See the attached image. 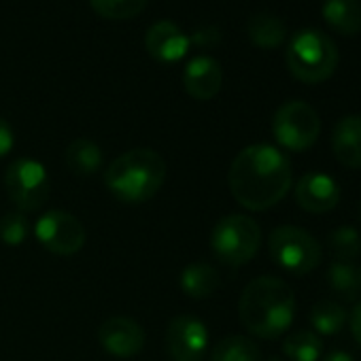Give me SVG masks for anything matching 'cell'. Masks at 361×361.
<instances>
[{"mask_svg":"<svg viewBox=\"0 0 361 361\" xmlns=\"http://www.w3.org/2000/svg\"><path fill=\"white\" fill-rule=\"evenodd\" d=\"M323 344L317 334L308 329H300L289 334L283 340V353L291 361H319Z\"/></svg>","mask_w":361,"mask_h":361,"instance_id":"cell-21","label":"cell"},{"mask_svg":"<svg viewBox=\"0 0 361 361\" xmlns=\"http://www.w3.org/2000/svg\"><path fill=\"white\" fill-rule=\"evenodd\" d=\"M321 132L317 111L304 100H289L281 104L272 117V134L276 142L289 151L310 149Z\"/></svg>","mask_w":361,"mask_h":361,"instance_id":"cell-8","label":"cell"},{"mask_svg":"<svg viewBox=\"0 0 361 361\" xmlns=\"http://www.w3.org/2000/svg\"><path fill=\"white\" fill-rule=\"evenodd\" d=\"M262 247V228L247 215H228L211 232V249L219 262L238 268L249 264Z\"/></svg>","mask_w":361,"mask_h":361,"instance_id":"cell-5","label":"cell"},{"mask_svg":"<svg viewBox=\"0 0 361 361\" xmlns=\"http://www.w3.org/2000/svg\"><path fill=\"white\" fill-rule=\"evenodd\" d=\"M16 147V132L7 119L0 117V159L9 155Z\"/></svg>","mask_w":361,"mask_h":361,"instance_id":"cell-28","label":"cell"},{"mask_svg":"<svg viewBox=\"0 0 361 361\" xmlns=\"http://www.w3.org/2000/svg\"><path fill=\"white\" fill-rule=\"evenodd\" d=\"M291 161L272 145H249L232 161L228 185L234 200L249 211L276 207L291 190Z\"/></svg>","mask_w":361,"mask_h":361,"instance_id":"cell-1","label":"cell"},{"mask_svg":"<svg viewBox=\"0 0 361 361\" xmlns=\"http://www.w3.org/2000/svg\"><path fill=\"white\" fill-rule=\"evenodd\" d=\"M32 228L26 213L13 209L0 217V240L7 247H20L28 240Z\"/></svg>","mask_w":361,"mask_h":361,"instance_id":"cell-25","label":"cell"},{"mask_svg":"<svg viewBox=\"0 0 361 361\" xmlns=\"http://www.w3.org/2000/svg\"><path fill=\"white\" fill-rule=\"evenodd\" d=\"M287 68L302 83H323L338 68V47L314 28L298 30L287 45Z\"/></svg>","mask_w":361,"mask_h":361,"instance_id":"cell-4","label":"cell"},{"mask_svg":"<svg viewBox=\"0 0 361 361\" xmlns=\"http://www.w3.org/2000/svg\"><path fill=\"white\" fill-rule=\"evenodd\" d=\"M149 0H90L92 9L104 20H132L145 11Z\"/></svg>","mask_w":361,"mask_h":361,"instance_id":"cell-24","label":"cell"},{"mask_svg":"<svg viewBox=\"0 0 361 361\" xmlns=\"http://www.w3.org/2000/svg\"><path fill=\"white\" fill-rule=\"evenodd\" d=\"M211 361H262V350L247 336H228L215 344Z\"/></svg>","mask_w":361,"mask_h":361,"instance_id":"cell-20","label":"cell"},{"mask_svg":"<svg viewBox=\"0 0 361 361\" xmlns=\"http://www.w3.org/2000/svg\"><path fill=\"white\" fill-rule=\"evenodd\" d=\"M209 327L194 314H176L166 327V355L170 361H204Z\"/></svg>","mask_w":361,"mask_h":361,"instance_id":"cell-10","label":"cell"},{"mask_svg":"<svg viewBox=\"0 0 361 361\" xmlns=\"http://www.w3.org/2000/svg\"><path fill=\"white\" fill-rule=\"evenodd\" d=\"M35 234L49 253L60 257L77 255L87 240V232L81 219L60 209L43 213L35 226Z\"/></svg>","mask_w":361,"mask_h":361,"instance_id":"cell-9","label":"cell"},{"mask_svg":"<svg viewBox=\"0 0 361 361\" xmlns=\"http://www.w3.org/2000/svg\"><path fill=\"white\" fill-rule=\"evenodd\" d=\"M359 219H361V204H359Z\"/></svg>","mask_w":361,"mask_h":361,"instance_id":"cell-32","label":"cell"},{"mask_svg":"<svg viewBox=\"0 0 361 361\" xmlns=\"http://www.w3.org/2000/svg\"><path fill=\"white\" fill-rule=\"evenodd\" d=\"M331 149L336 159L346 168H361V115L342 117L331 132Z\"/></svg>","mask_w":361,"mask_h":361,"instance_id":"cell-15","label":"cell"},{"mask_svg":"<svg viewBox=\"0 0 361 361\" xmlns=\"http://www.w3.org/2000/svg\"><path fill=\"white\" fill-rule=\"evenodd\" d=\"M327 285L344 300H355L361 283H359V268L353 262H331L327 270Z\"/></svg>","mask_w":361,"mask_h":361,"instance_id":"cell-22","label":"cell"},{"mask_svg":"<svg viewBox=\"0 0 361 361\" xmlns=\"http://www.w3.org/2000/svg\"><path fill=\"white\" fill-rule=\"evenodd\" d=\"M344 323H346V310L331 300H321L310 308V325L323 336L338 334L344 327Z\"/></svg>","mask_w":361,"mask_h":361,"instance_id":"cell-23","label":"cell"},{"mask_svg":"<svg viewBox=\"0 0 361 361\" xmlns=\"http://www.w3.org/2000/svg\"><path fill=\"white\" fill-rule=\"evenodd\" d=\"M183 87L196 100H213L224 87V68L213 56H196L183 68Z\"/></svg>","mask_w":361,"mask_h":361,"instance_id":"cell-14","label":"cell"},{"mask_svg":"<svg viewBox=\"0 0 361 361\" xmlns=\"http://www.w3.org/2000/svg\"><path fill=\"white\" fill-rule=\"evenodd\" d=\"M147 54L159 64L180 62L192 49L190 35L172 20H161L149 26L145 35Z\"/></svg>","mask_w":361,"mask_h":361,"instance_id":"cell-12","label":"cell"},{"mask_svg":"<svg viewBox=\"0 0 361 361\" xmlns=\"http://www.w3.org/2000/svg\"><path fill=\"white\" fill-rule=\"evenodd\" d=\"M295 202L306 213H329L340 202V188L323 172H306L295 185Z\"/></svg>","mask_w":361,"mask_h":361,"instance_id":"cell-13","label":"cell"},{"mask_svg":"<svg viewBox=\"0 0 361 361\" xmlns=\"http://www.w3.org/2000/svg\"><path fill=\"white\" fill-rule=\"evenodd\" d=\"M268 251L272 262L293 276L312 272L321 262V245L295 226H279L268 238Z\"/></svg>","mask_w":361,"mask_h":361,"instance_id":"cell-7","label":"cell"},{"mask_svg":"<svg viewBox=\"0 0 361 361\" xmlns=\"http://www.w3.org/2000/svg\"><path fill=\"white\" fill-rule=\"evenodd\" d=\"M192 47H202V49H213L224 41V32L217 26H200L190 35Z\"/></svg>","mask_w":361,"mask_h":361,"instance_id":"cell-27","label":"cell"},{"mask_svg":"<svg viewBox=\"0 0 361 361\" xmlns=\"http://www.w3.org/2000/svg\"><path fill=\"white\" fill-rule=\"evenodd\" d=\"M145 329L130 317H111L98 329L100 346L117 359H132L145 348Z\"/></svg>","mask_w":361,"mask_h":361,"instance_id":"cell-11","label":"cell"},{"mask_svg":"<svg viewBox=\"0 0 361 361\" xmlns=\"http://www.w3.org/2000/svg\"><path fill=\"white\" fill-rule=\"evenodd\" d=\"M329 251L338 262H353L361 253V236L355 228H338L327 236Z\"/></svg>","mask_w":361,"mask_h":361,"instance_id":"cell-26","label":"cell"},{"mask_svg":"<svg viewBox=\"0 0 361 361\" xmlns=\"http://www.w3.org/2000/svg\"><path fill=\"white\" fill-rule=\"evenodd\" d=\"M350 331H353L355 340L361 346V302L353 308V314H350Z\"/></svg>","mask_w":361,"mask_h":361,"instance_id":"cell-29","label":"cell"},{"mask_svg":"<svg viewBox=\"0 0 361 361\" xmlns=\"http://www.w3.org/2000/svg\"><path fill=\"white\" fill-rule=\"evenodd\" d=\"M247 35L251 43L259 49H276L285 43L287 39V26L281 18L259 11L249 18L247 22Z\"/></svg>","mask_w":361,"mask_h":361,"instance_id":"cell-17","label":"cell"},{"mask_svg":"<svg viewBox=\"0 0 361 361\" xmlns=\"http://www.w3.org/2000/svg\"><path fill=\"white\" fill-rule=\"evenodd\" d=\"M359 283H361V268H359Z\"/></svg>","mask_w":361,"mask_h":361,"instance_id":"cell-33","label":"cell"},{"mask_svg":"<svg viewBox=\"0 0 361 361\" xmlns=\"http://www.w3.org/2000/svg\"><path fill=\"white\" fill-rule=\"evenodd\" d=\"M266 361H283V359H281V357H268Z\"/></svg>","mask_w":361,"mask_h":361,"instance_id":"cell-31","label":"cell"},{"mask_svg":"<svg viewBox=\"0 0 361 361\" xmlns=\"http://www.w3.org/2000/svg\"><path fill=\"white\" fill-rule=\"evenodd\" d=\"M5 190L18 211H41L51 194V180L47 168L32 157L13 159L5 172Z\"/></svg>","mask_w":361,"mask_h":361,"instance_id":"cell-6","label":"cell"},{"mask_svg":"<svg viewBox=\"0 0 361 361\" xmlns=\"http://www.w3.org/2000/svg\"><path fill=\"white\" fill-rule=\"evenodd\" d=\"M164 157L147 147L117 155L104 170V188L123 204H142L157 196L166 183Z\"/></svg>","mask_w":361,"mask_h":361,"instance_id":"cell-3","label":"cell"},{"mask_svg":"<svg viewBox=\"0 0 361 361\" xmlns=\"http://www.w3.org/2000/svg\"><path fill=\"white\" fill-rule=\"evenodd\" d=\"M321 13L338 35L353 37L361 32V0H323Z\"/></svg>","mask_w":361,"mask_h":361,"instance_id":"cell-16","label":"cell"},{"mask_svg":"<svg viewBox=\"0 0 361 361\" xmlns=\"http://www.w3.org/2000/svg\"><path fill=\"white\" fill-rule=\"evenodd\" d=\"M323 361H355V359H353V355H348L346 350H334V353L325 355Z\"/></svg>","mask_w":361,"mask_h":361,"instance_id":"cell-30","label":"cell"},{"mask_svg":"<svg viewBox=\"0 0 361 361\" xmlns=\"http://www.w3.org/2000/svg\"><path fill=\"white\" fill-rule=\"evenodd\" d=\"M238 317L253 336L274 340L283 336L293 323V289L279 276H257L245 287L240 295Z\"/></svg>","mask_w":361,"mask_h":361,"instance_id":"cell-2","label":"cell"},{"mask_svg":"<svg viewBox=\"0 0 361 361\" xmlns=\"http://www.w3.org/2000/svg\"><path fill=\"white\" fill-rule=\"evenodd\" d=\"M219 283H221L219 272L207 262H194L180 272V289L194 300L211 298L217 291Z\"/></svg>","mask_w":361,"mask_h":361,"instance_id":"cell-18","label":"cell"},{"mask_svg":"<svg viewBox=\"0 0 361 361\" xmlns=\"http://www.w3.org/2000/svg\"><path fill=\"white\" fill-rule=\"evenodd\" d=\"M66 166L77 176H92L102 166V149L92 138H75L64 153Z\"/></svg>","mask_w":361,"mask_h":361,"instance_id":"cell-19","label":"cell"}]
</instances>
